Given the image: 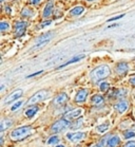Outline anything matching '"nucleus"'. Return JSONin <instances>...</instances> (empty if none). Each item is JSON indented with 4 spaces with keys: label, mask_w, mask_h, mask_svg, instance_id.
Masks as SVG:
<instances>
[{
    "label": "nucleus",
    "mask_w": 135,
    "mask_h": 147,
    "mask_svg": "<svg viewBox=\"0 0 135 147\" xmlns=\"http://www.w3.org/2000/svg\"><path fill=\"white\" fill-rule=\"evenodd\" d=\"M110 68L105 65H101L99 67L95 68L91 73V78L94 82H98L99 80H103L110 75Z\"/></svg>",
    "instance_id": "f257e3e1"
},
{
    "label": "nucleus",
    "mask_w": 135,
    "mask_h": 147,
    "mask_svg": "<svg viewBox=\"0 0 135 147\" xmlns=\"http://www.w3.org/2000/svg\"><path fill=\"white\" fill-rule=\"evenodd\" d=\"M31 134H32V128L29 126H23V127L14 129L11 132V139L14 141H20L26 139V137H29Z\"/></svg>",
    "instance_id": "f03ea898"
},
{
    "label": "nucleus",
    "mask_w": 135,
    "mask_h": 147,
    "mask_svg": "<svg viewBox=\"0 0 135 147\" xmlns=\"http://www.w3.org/2000/svg\"><path fill=\"white\" fill-rule=\"evenodd\" d=\"M46 96H48V91L46 90H40V91H38V92H36V93L34 94L33 96H31L30 100H28L26 105H28V106L35 105V104L39 103V102L43 100L44 98H46Z\"/></svg>",
    "instance_id": "7ed1b4c3"
},
{
    "label": "nucleus",
    "mask_w": 135,
    "mask_h": 147,
    "mask_svg": "<svg viewBox=\"0 0 135 147\" xmlns=\"http://www.w3.org/2000/svg\"><path fill=\"white\" fill-rule=\"evenodd\" d=\"M68 126H70V121L66 120V119H61V120L56 121L55 123L53 124L52 127H51V130H52L54 134H56V132H59V131H61L62 129L66 128Z\"/></svg>",
    "instance_id": "20e7f679"
},
{
    "label": "nucleus",
    "mask_w": 135,
    "mask_h": 147,
    "mask_svg": "<svg viewBox=\"0 0 135 147\" xmlns=\"http://www.w3.org/2000/svg\"><path fill=\"white\" fill-rule=\"evenodd\" d=\"M53 35H54V33H53V32H48V33L41 35V36H40L39 38L37 39V47H35V49H36V48L43 47L44 45L48 44L50 40L52 39Z\"/></svg>",
    "instance_id": "39448f33"
},
{
    "label": "nucleus",
    "mask_w": 135,
    "mask_h": 147,
    "mask_svg": "<svg viewBox=\"0 0 135 147\" xmlns=\"http://www.w3.org/2000/svg\"><path fill=\"white\" fill-rule=\"evenodd\" d=\"M66 138L69 139L71 142H79V141L83 140L86 138V134L85 132H69L66 134Z\"/></svg>",
    "instance_id": "423d86ee"
},
{
    "label": "nucleus",
    "mask_w": 135,
    "mask_h": 147,
    "mask_svg": "<svg viewBox=\"0 0 135 147\" xmlns=\"http://www.w3.org/2000/svg\"><path fill=\"white\" fill-rule=\"evenodd\" d=\"M83 113V109H80V108H77V109H74V110H71L69 112H66L64 114V117L63 119H66V120H76L77 117H79Z\"/></svg>",
    "instance_id": "0eeeda50"
},
{
    "label": "nucleus",
    "mask_w": 135,
    "mask_h": 147,
    "mask_svg": "<svg viewBox=\"0 0 135 147\" xmlns=\"http://www.w3.org/2000/svg\"><path fill=\"white\" fill-rule=\"evenodd\" d=\"M23 91L21 90V89H18V90H15L12 94H10L9 96H7L5 98H4V104H10L12 103V102H14V100H16L17 98H19L21 95H22Z\"/></svg>",
    "instance_id": "6e6552de"
},
{
    "label": "nucleus",
    "mask_w": 135,
    "mask_h": 147,
    "mask_svg": "<svg viewBox=\"0 0 135 147\" xmlns=\"http://www.w3.org/2000/svg\"><path fill=\"white\" fill-rule=\"evenodd\" d=\"M26 21H18L15 24V31H16L17 36H22L24 32H26Z\"/></svg>",
    "instance_id": "1a4fd4ad"
},
{
    "label": "nucleus",
    "mask_w": 135,
    "mask_h": 147,
    "mask_svg": "<svg viewBox=\"0 0 135 147\" xmlns=\"http://www.w3.org/2000/svg\"><path fill=\"white\" fill-rule=\"evenodd\" d=\"M87 96H88V91L86 89H81L76 93L75 102L76 103H83L87 100Z\"/></svg>",
    "instance_id": "9d476101"
},
{
    "label": "nucleus",
    "mask_w": 135,
    "mask_h": 147,
    "mask_svg": "<svg viewBox=\"0 0 135 147\" xmlns=\"http://www.w3.org/2000/svg\"><path fill=\"white\" fill-rule=\"evenodd\" d=\"M66 100H68V95H66V93H60L54 98L53 104H54L55 106H58V105H62V104H64Z\"/></svg>",
    "instance_id": "9b49d317"
},
{
    "label": "nucleus",
    "mask_w": 135,
    "mask_h": 147,
    "mask_svg": "<svg viewBox=\"0 0 135 147\" xmlns=\"http://www.w3.org/2000/svg\"><path fill=\"white\" fill-rule=\"evenodd\" d=\"M128 108H129L128 100H120V102H118L117 105L115 106V109L118 111L119 113H124Z\"/></svg>",
    "instance_id": "f8f14e48"
},
{
    "label": "nucleus",
    "mask_w": 135,
    "mask_h": 147,
    "mask_svg": "<svg viewBox=\"0 0 135 147\" xmlns=\"http://www.w3.org/2000/svg\"><path fill=\"white\" fill-rule=\"evenodd\" d=\"M120 143V139L117 136H113V137L109 138V140L107 142V147H116Z\"/></svg>",
    "instance_id": "ddd939ff"
},
{
    "label": "nucleus",
    "mask_w": 135,
    "mask_h": 147,
    "mask_svg": "<svg viewBox=\"0 0 135 147\" xmlns=\"http://www.w3.org/2000/svg\"><path fill=\"white\" fill-rule=\"evenodd\" d=\"M53 9H54V4H53L52 1H49L48 2V4L46 5V7H44V10H43V17H49L51 16V14L53 13Z\"/></svg>",
    "instance_id": "4468645a"
},
{
    "label": "nucleus",
    "mask_w": 135,
    "mask_h": 147,
    "mask_svg": "<svg viewBox=\"0 0 135 147\" xmlns=\"http://www.w3.org/2000/svg\"><path fill=\"white\" fill-rule=\"evenodd\" d=\"M128 70H129V66L127 63H120V64H118V66L116 67V71H117L118 74H125L128 72Z\"/></svg>",
    "instance_id": "2eb2a0df"
},
{
    "label": "nucleus",
    "mask_w": 135,
    "mask_h": 147,
    "mask_svg": "<svg viewBox=\"0 0 135 147\" xmlns=\"http://www.w3.org/2000/svg\"><path fill=\"white\" fill-rule=\"evenodd\" d=\"M83 58H85V55L83 54H81V55H78V56H75L73 57L72 59L68 60L66 63H64L63 65H61V66H59L58 68H63V67H66V66H69V65L71 64H74V63H77V61H79V60H81Z\"/></svg>",
    "instance_id": "dca6fc26"
},
{
    "label": "nucleus",
    "mask_w": 135,
    "mask_h": 147,
    "mask_svg": "<svg viewBox=\"0 0 135 147\" xmlns=\"http://www.w3.org/2000/svg\"><path fill=\"white\" fill-rule=\"evenodd\" d=\"M12 126V120H7V119H4V120L1 121L0 123V131L3 132L4 130H7V128Z\"/></svg>",
    "instance_id": "f3484780"
},
{
    "label": "nucleus",
    "mask_w": 135,
    "mask_h": 147,
    "mask_svg": "<svg viewBox=\"0 0 135 147\" xmlns=\"http://www.w3.org/2000/svg\"><path fill=\"white\" fill-rule=\"evenodd\" d=\"M92 103H93V105H95V106H100V105L103 103V97H102L101 95L96 94V95L92 96Z\"/></svg>",
    "instance_id": "a211bd4d"
},
{
    "label": "nucleus",
    "mask_w": 135,
    "mask_h": 147,
    "mask_svg": "<svg viewBox=\"0 0 135 147\" xmlns=\"http://www.w3.org/2000/svg\"><path fill=\"white\" fill-rule=\"evenodd\" d=\"M110 127V123H105V124H102V125H99V126H97L96 127V131L98 132V134H105V131L109 129Z\"/></svg>",
    "instance_id": "6ab92c4d"
},
{
    "label": "nucleus",
    "mask_w": 135,
    "mask_h": 147,
    "mask_svg": "<svg viewBox=\"0 0 135 147\" xmlns=\"http://www.w3.org/2000/svg\"><path fill=\"white\" fill-rule=\"evenodd\" d=\"M83 12H85V9L83 7H76L73 10H71V15H73V16H78V15H81Z\"/></svg>",
    "instance_id": "aec40b11"
},
{
    "label": "nucleus",
    "mask_w": 135,
    "mask_h": 147,
    "mask_svg": "<svg viewBox=\"0 0 135 147\" xmlns=\"http://www.w3.org/2000/svg\"><path fill=\"white\" fill-rule=\"evenodd\" d=\"M37 111H38V107H32V108H30V109H28V110L26 111V115L28 117H32L36 114Z\"/></svg>",
    "instance_id": "412c9836"
},
{
    "label": "nucleus",
    "mask_w": 135,
    "mask_h": 147,
    "mask_svg": "<svg viewBox=\"0 0 135 147\" xmlns=\"http://www.w3.org/2000/svg\"><path fill=\"white\" fill-rule=\"evenodd\" d=\"M21 15H22L23 17H31L32 15H33V11L30 10V9H28V7H26V9H23L22 10Z\"/></svg>",
    "instance_id": "4be33fe9"
},
{
    "label": "nucleus",
    "mask_w": 135,
    "mask_h": 147,
    "mask_svg": "<svg viewBox=\"0 0 135 147\" xmlns=\"http://www.w3.org/2000/svg\"><path fill=\"white\" fill-rule=\"evenodd\" d=\"M59 142V138L57 137V136H53V137H51L48 140V144H50V145H53V144H57Z\"/></svg>",
    "instance_id": "5701e85b"
},
{
    "label": "nucleus",
    "mask_w": 135,
    "mask_h": 147,
    "mask_svg": "<svg viewBox=\"0 0 135 147\" xmlns=\"http://www.w3.org/2000/svg\"><path fill=\"white\" fill-rule=\"evenodd\" d=\"M10 29V24H7V22H4V21H2L1 24H0V31L1 32H5V31H7Z\"/></svg>",
    "instance_id": "b1692460"
},
{
    "label": "nucleus",
    "mask_w": 135,
    "mask_h": 147,
    "mask_svg": "<svg viewBox=\"0 0 135 147\" xmlns=\"http://www.w3.org/2000/svg\"><path fill=\"white\" fill-rule=\"evenodd\" d=\"M22 104H23V102L22 100H19V102H17L16 104H14L13 106L11 107V110L12 111H15V110H17V109H19L21 106H22Z\"/></svg>",
    "instance_id": "393cba45"
},
{
    "label": "nucleus",
    "mask_w": 135,
    "mask_h": 147,
    "mask_svg": "<svg viewBox=\"0 0 135 147\" xmlns=\"http://www.w3.org/2000/svg\"><path fill=\"white\" fill-rule=\"evenodd\" d=\"M110 88V85L108 83H101L99 85V89L101 91H107Z\"/></svg>",
    "instance_id": "a878e982"
},
{
    "label": "nucleus",
    "mask_w": 135,
    "mask_h": 147,
    "mask_svg": "<svg viewBox=\"0 0 135 147\" xmlns=\"http://www.w3.org/2000/svg\"><path fill=\"white\" fill-rule=\"evenodd\" d=\"M135 137V132L132 130H127L125 132V138L126 139H130V138H133Z\"/></svg>",
    "instance_id": "bb28decb"
},
{
    "label": "nucleus",
    "mask_w": 135,
    "mask_h": 147,
    "mask_svg": "<svg viewBox=\"0 0 135 147\" xmlns=\"http://www.w3.org/2000/svg\"><path fill=\"white\" fill-rule=\"evenodd\" d=\"M81 124H83V119H79L78 121H76V123H74L73 125H71V127L72 128H78Z\"/></svg>",
    "instance_id": "cd10ccee"
},
{
    "label": "nucleus",
    "mask_w": 135,
    "mask_h": 147,
    "mask_svg": "<svg viewBox=\"0 0 135 147\" xmlns=\"http://www.w3.org/2000/svg\"><path fill=\"white\" fill-rule=\"evenodd\" d=\"M125 16L124 14H122V15H118V16H115V17H112V18H110L108 21L109 22H111V21H115V20H118V19H120V18H122V17Z\"/></svg>",
    "instance_id": "c85d7f7f"
},
{
    "label": "nucleus",
    "mask_w": 135,
    "mask_h": 147,
    "mask_svg": "<svg viewBox=\"0 0 135 147\" xmlns=\"http://www.w3.org/2000/svg\"><path fill=\"white\" fill-rule=\"evenodd\" d=\"M124 147H135V141H129Z\"/></svg>",
    "instance_id": "c756f323"
},
{
    "label": "nucleus",
    "mask_w": 135,
    "mask_h": 147,
    "mask_svg": "<svg viewBox=\"0 0 135 147\" xmlns=\"http://www.w3.org/2000/svg\"><path fill=\"white\" fill-rule=\"evenodd\" d=\"M41 73H43V71L42 70H40V71H38V72H35V73H33V74H30L28 77H34V76H37V75H39V74H41Z\"/></svg>",
    "instance_id": "7c9ffc66"
},
{
    "label": "nucleus",
    "mask_w": 135,
    "mask_h": 147,
    "mask_svg": "<svg viewBox=\"0 0 135 147\" xmlns=\"http://www.w3.org/2000/svg\"><path fill=\"white\" fill-rule=\"evenodd\" d=\"M41 0H29V3L30 4H37L39 3Z\"/></svg>",
    "instance_id": "2f4dec72"
},
{
    "label": "nucleus",
    "mask_w": 135,
    "mask_h": 147,
    "mask_svg": "<svg viewBox=\"0 0 135 147\" xmlns=\"http://www.w3.org/2000/svg\"><path fill=\"white\" fill-rule=\"evenodd\" d=\"M51 22H52L51 20H48V21H46V22H43V24H41L40 27H41V28H44V27H46V26H48V24H51Z\"/></svg>",
    "instance_id": "473e14b6"
},
{
    "label": "nucleus",
    "mask_w": 135,
    "mask_h": 147,
    "mask_svg": "<svg viewBox=\"0 0 135 147\" xmlns=\"http://www.w3.org/2000/svg\"><path fill=\"white\" fill-rule=\"evenodd\" d=\"M131 83H132V84H134V85H135V77H133V78L131 80Z\"/></svg>",
    "instance_id": "72a5a7b5"
},
{
    "label": "nucleus",
    "mask_w": 135,
    "mask_h": 147,
    "mask_svg": "<svg viewBox=\"0 0 135 147\" xmlns=\"http://www.w3.org/2000/svg\"><path fill=\"white\" fill-rule=\"evenodd\" d=\"M56 147H64V146H63V145H57Z\"/></svg>",
    "instance_id": "f704fd0d"
},
{
    "label": "nucleus",
    "mask_w": 135,
    "mask_h": 147,
    "mask_svg": "<svg viewBox=\"0 0 135 147\" xmlns=\"http://www.w3.org/2000/svg\"><path fill=\"white\" fill-rule=\"evenodd\" d=\"M0 1H3V0H0Z\"/></svg>",
    "instance_id": "c9c22d12"
},
{
    "label": "nucleus",
    "mask_w": 135,
    "mask_h": 147,
    "mask_svg": "<svg viewBox=\"0 0 135 147\" xmlns=\"http://www.w3.org/2000/svg\"><path fill=\"white\" fill-rule=\"evenodd\" d=\"M89 1H92V0H89Z\"/></svg>",
    "instance_id": "e433bc0d"
}]
</instances>
